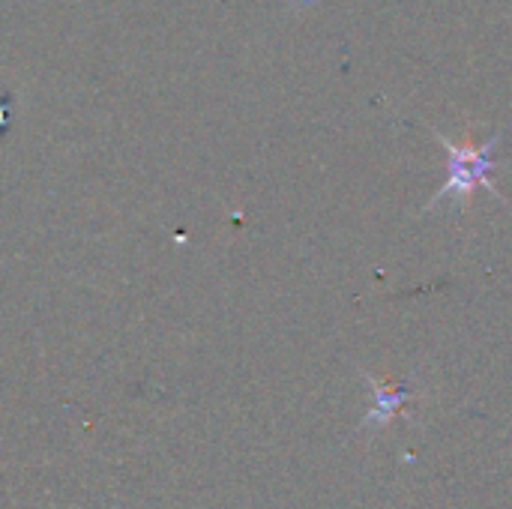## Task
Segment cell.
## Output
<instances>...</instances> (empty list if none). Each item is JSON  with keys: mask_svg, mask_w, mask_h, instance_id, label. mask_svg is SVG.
<instances>
[{"mask_svg": "<svg viewBox=\"0 0 512 509\" xmlns=\"http://www.w3.org/2000/svg\"><path fill=\"white\" fill-rule=\"evenodd\" d=\"M432 132V138L447 150V156H450V165H447V171H450V177H447V183L432 195V201L423 207V213H432L441 201H447V198H453L459 207H462V213H468L471 207H474V189L477 186H483L495 201H501L504 204V195H501V189L495 186V180H492V171H498V168H504L507 162H498V159H492V150L501 144V138H504V132H495L489 141H483V144H477L474 141V129H468L465 135H462V141H453V138H447L444 132H438V129H429Z\"/></svg>", "mask_w": 512, "mask_h": 509, "instance_id": "cell-1", "label": "cell"}, {"mask_svg": "<svg viewBox=\"0 0 512 509\" xmlns=\"http://www.w3.org/2000/svg\"><path fill=\"white\" fill-rule=\"evenodd\" d=\"M366 378H369V384H372V399H375L372 414H369V423H372V420H390V417L402 408V402L408 399V390H405V387H396V384H390V381H378V378H372V375H366Z\"/></svg>", "mask_w": 512, "mask_h": 509, "instance_id": "cell-2", "label": "cell"}]
</instances>
